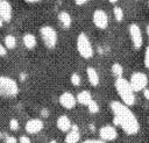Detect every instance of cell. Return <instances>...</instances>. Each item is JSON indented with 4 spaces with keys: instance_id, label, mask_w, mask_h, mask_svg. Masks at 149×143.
<instances>
[{
    "instance_id": "obj_25",
    "label": "cell",
    "mask_w": 149,
    "mask_h": 143,
    "mask_svg": "<svg viewBox=\"0 0 149 143\" xmlns=\"http://www.w3.org/2000/svg\"><path fill=\"white\" fill-rule=\"evenodd\" d=\"M144 66L149 69V45L147 47L146 52H144Z\"/></svg>"
},
{
    "instance_id": "obj_26",
    "label": "cell",
    "mask_w": 149,
    "mask_h": 143,
    "mask_svg": "<svg viewBox=\"0 0 149 143\" xmlns=\"http://www.w3.org/2000/svg\"><path fill=\"white\" fill-rule=\"evenodd\" d=\"M5 143H19V141L14 136H7L5 140Z\"/></svg>"
},
{
    "instance_id": "obj_35",
    "label": "cell",
    "mask_w": 149,
    "mask_h": 143,
    "mask_svg": "<svg viewBox=\"0 0 149 143\" xmlns=\"http://www.w3.org/2000/svg\"><path fill=\"white\" fill-rule=\"evenodd\" d=\"M146 31H147V35H148V38H149V24L147 26V28H146Z\"/></svg>"
},
{
    "instance_id": "obj_32",
    "label": "cell",
    "mask_w": 149,
    "mask_h": 143,
    "mask_svg": "<svg viewBox=\"0 0 149 143\" xmlns=\"http://www.w3.org/2000/svg\"><path fill=\"white\" fill-rule=\"evenodd\" d=\"M41 115H42V116H44V117H47V116L49 115V110H48V109H45V108H43V109L41 110Z\"/></svg>"
},
{
    "instance_id": "obj_19",
    "label": "cell",
    "mask_w": 149,
    "mask_h": 143,
    "mask_svg": "<svg viewBox=\"0 0 149 143\" xmlns=\"http://www.w3.org/2000/svg\"><path fill=\"white\" fill-rule=\"evenodd\" d=\"M17 44V41H16V37L12 34H8L3 37V45L6 47V49H14Z\"/></svg>"
},
{
    "instance_id": "obj_7",
    "label": "cell",
    "mask_w": 149,
    "mask_h": 143,
    "mask_svg": "<svg viewBox=\"0 0 149 143\" xmlns=\"http://www.w3.org/2000/svg\"><path fill=\"white\" fill-rule=\"evenodd\" d=\"M128 33H129V37L133 47L135 49H140L143 44V37H142V31L140 27L136 23H130L128 27Z\"/></svg>"
},
{
    "instance_id": "obj_29",
    "label": "cell",
    "mask_w": 149,
    "mask_h": 143,
    "mask_svg": "<svg viewBox=\"0 0 149 143\" xmlns=\"http://www.w3.org/2000/svg\"><path fill=\"white\" fill-rule=\"evenodd\" d=\"M81 143H106V142L102 141V140H86Z\"/></svg>"
},
{
    "instance_id": "obj_4",
    "label": "cell",
    "mask_w": 149,
    "mask_h": 143,
    "mask_svg": "<svg viewBox=\"0 0 149 143\" xmlns=\"http://www.w3.org/2000/svg\"><path fill=\"white\" fill-rule=\"evenodd\" d=\"M76 47H77L78 53H79L83 58H85V59L91 58V57L93 56V53H94L92 43H91L88 36H87L85 33H80V34L77 36Z\"/></svg>"
},
{
    "instance_id": "obj_27",
    "label": "cell",
    "mask_w": 149,
    "mask_h": 143,
    "mask_svg": "<svg viewBox=\"0 0 149 143\" xmlns=\"http://www.w3.org/2000/svg\"><path fill=\"white\" fill-rule=\"evenodd\" d=\"M19 143H31V141H30V138L28 137V136H21L20 138H19Z\"/></svg>"
},
{
    "instance_id": "obj_17",
    "label": "cell",
    "mask_w": 149,
    "mask_h": 143,
    "mask_svg": "<svg viewBox=\"0 0 149 143\" xmlns=\"http://www.w3.org/2000/svg\"><path fill=\"white\" fill-rule=\"evenodd\" d=\"M22 42H23V45H24L27 49H29V50L34 49V48L36 47V44H37V41H36L35 35H33V34H30V33H27V34L23 35Z\"/></svg>"
},
{
    "instance_id": "obj_38",
    "label": "cell",
    "mask_w": 149,
    "mask_h": 143,
    "mask_svg": "<svg viewBox=\"0 0 149 143\" xmlns=\"http://www.w3.org/2000/svg\"><path fill=\"white\" fill-rule=\"evenodd\" d=\"M48 143H57V141H55V140H51V141H49Z\"/></svg>"
},
{
    "instance_id": "obj_39",
    "label": "cell",
    "mask_w": 149,
    "mask_h": 143,
    "mask_svg": "<svg viewBox=\"0 0 149 143\" xmlns=\"http://www.w3.org/2000/svg\"><path fill=\"white\" fill-rule=\"evenodd\" d=\"M1 135H2V133H1V130H0V138H1Z\"/></svg>"
},
{
    "instance_id": "obj_36",
    "label": "cell",
    "mask_w": 149,
    "mask_h": 143,
    "mask_svg": "<svg viewBox=\"0 0 149 143\" xmlns=\"http://www.w3.org/2000/svg\"><path fill=\"white\" fill-rule=\"evenodd\" d=\"M108 2H111V3H116L118 0H108Z\"/></svg>"
},
{
    "instance_id": "obj_14",
    "label": "cell",
    "mask_w": 149,
    "mask_h": 143,
    "mask_svg": "<svg viewBox=\"0 0 149 143\" xmlns=\"http://www.w3.org/2000/svg\"><path fill=\"white\" fill-rule=\"evenodd\" d=\"M56 126H57V128L61 131H64L65 133V131H69L71 129L72 123H71V120L66 115H61L57 119V121H56Z\"/></svg>"
},
{
    "instance_id": "obj_31",
    "label": "cell",
    "mask_w": 149,
    "mask_h": 143,
    "mask_svg": "<svg viewBox=\"0 0 149 143\" xmlns=\"http://www.w3.org/2000/svg\"><path fill=\"white\" fill-rule=\"evenodd\" d=\"M142 92H143V95H144V98H146L147 100H149V90L146 87V88H144Z\"/></svg>"
},
{
    "instance_id": "obj_10",
    "label": "cell",
    "mask_w": 149,
    "mask_h": 143,
    "mask_svg": "<svg viewBox=\"0 0 149 143\" xmlns=\"http://www.w3.org/2000/svg\"><path fill=\"white\" fill-rule=\"evenodd\" d=\"M58 101L62 105V107H64L65 109H72V108H74V106L77 103L76 96L71 92H63L59 95Z\"/></svg>"
},
{
    "instance_id": "obj_34",
    "label": "cell",
    "mask_w": 149,
    "mask_h": 143,
    "mask_svg": "<svg viewBox=\"0 0 149 143\" xmlns=\"http://www.w3.org/2000/svg\"><path fill=\"white\" fill-rule=\"evenodd\" d=\"M20 79L21 80H26V73H21L20 74Z\"/></svg>"
},
{
    "instance_id": "obj_6",
    "label": "cell",
    "mask_w": 149,
    "mask_h": 143,
    "mask_svg": "<svg viewBox=\"0 0 149 143\" xmlns=\"http://www.w3.org/2000/svg\"><path fill=\"white\" fill-rule=\"evenodd\" d=\"M130 84V87L134 92L143 91L148 85V77L143 72H134L130 76V79L128 80Z\"/></svg>"
},
{
    "instance_id": "obj_12",
    "label": "cell",
    "mask_w": 149,
    "mask_h": 143,
    "mask_svg": "<svg viewBox=\"0 0 149 143\" xmlns=\"http://www.w3.org/2000/svg\"><path fill=\"white\" fill-rule=\"evenodd\" d=\"M13 16V8L8 0H0V19L3 22H9Z\"/></svg>"
},
{
    "instance_id": "obj_9",
    "label": "cell",
    "mask_w": 149,
    "mask_h": 143,
    "mask_svg": "<svg viewBox=\"0 0 149 143\" xmlns=\"http://www.w3.org/2000/svg\"><path fill=\"white\" fill-rule=\"evenodd\" d=\"M99 136H100V140H102L105 142L114 141L118 137V131H116L115 127L106 124V126H102L99 129Z\"/></svg>"
},
{
    "instance_id": "obj_16",
    "label": "cell",
    "mask_w": 149,
    "mask_h": 143,
    "mask_svg": "<svg viewBox=\"0 0 149 143\" xmlns=\"http://www.w3.org/2000/svg\"><path fill=\"white\" fill-rule=\"evenodd\" d=\"M58 21L61 22V24L64 27V28H70L71 27V23H72V17L71 15L69 14V12L66 10H61L58 13Z\"/></svg>"
},
{
    "instance_id": "obj_3",
    "label": "cell",
    "mask_w": 149,
    "mask_h": 143,
    "mask_svg": "<svg viewBox=\"0 0 149 143\" xmlns=\"http://www.w3.org/2000/svg\"><path fill=\"white\" fill-rule=\"evenodd\" d=\"M19 93L17 83L7 76H0V96L14 98Z\"/></svg>"
},
{
    "instance_id": "obj_5",
    "label": "cell",
    "mask_w": 149,
    "mask_h": 143,
    "mask_svg": "<svg viewBox=\"0 0 149 143\" xmlns=\"http://www.w3.org/2000/svg\"><path fill=\"white\" fill-rule=\"evenodd\" d=\"M40 35H41V38H42V41L47 48L54 49L57 45L58 35H57V31L54 27L48 26V24L42 26L40 28Z\"/></svg>"
},
{
    "instance_id": "obj_8",
    "label": "cell",
    "mask_w": 149,
    "mask_h": 143,
    "mask_svg": "<svg viewBox=\"0 0 149 143\" xmlns=\"http://www.w3.org/2000/svg\"><path fill=\"white\" fill-rule=\"evenodd\" d=\"M92 21L99 29H106L108 26V15L102 9H95L92 14Z\"/></svg>"
},
{
    "instance_id": "obj_11",
    "label": "cell",
    "mask_w": 149,
    "mask_h": 143,
    "mask_svg": "<svg viewBox=\"0 0 149 143\" xmlns=\"http://www.w3.org/2000/svg\"><path fill=\"white\" fill-rule=\"evenodd\" d=\"M44 127V123L41 119H30L26 122L24 124V129L28 134H31V135H35L37 133H40Z\"/></svg>"
},
{
    "instance_id": "obj_28",
    "label": "cell",
    "mask_w": 149,
    "mask_h": 143,
    "mask_svg": "<svg viewBox=\"0 0 149 143\" xmlns=\"http://www.w3.org/2000/svg\"><path fill=\"white\" fill-rule=\"evenodd\" d=\"M6 55H7V49H6V47L0 43V57H3V56H6Z\"/></svg>"
},
{
    "instance_id": "obj_2",
    "label": "cell",
    "mask_w": 149,
    "mask_h": 143,
    "mask_svg": "<svg viewBox=\"0 0 149 143\" xmlns=\"http://www.w3.org/2000/svg\"><path fill=\"white\" fill-rule=\"evenodd\" d=\"M114 86H115L116 93L119 94V96L121 99V102H123L128 107H130L135 103V92L130 87V84L127 79H125L123 77L116 78Z\"/></svg>"
},
{
    "instance_id": "obj_24",
    "label": "cell",
    "mask_w": 149,
    "mask_h": 143,
    "mask_svg": "<svg viewBox=\"0 0 149 143\" xmlns=\"http://www.w3.org/2000/svg\"><path fill=\"white\" fill-rule=\"evenodd\" d=\"M8 124H9V129H10L12 131H17L19 128H20V122H19V120L15 119V117L10 119Z\"/></svg>"
},
{
    "instance_id": "obj_18",
    "label": "cell",
    "mask_w": 149,
    "mask_h": 143,
    "mask_svg": "<svg viewBox=\"0 0 149 143\" xmlns=\"http://www.w3.org/2000/svg\"><path fill=\"white\" fill-rule=\"evenodd\" d=\"M76 99H77V102H79L80 105L87 106V105H88V102L92 100V94H91V92H90V91L84 90V91H80V92L77 94Z\"/></svg>"
},
{
    "instance_id": "obj_20",
    "label": "cell",
    "mask_w": 149,
    "mask_h": 143,
    "mask_svg": "<svg viewBox=\"0 0 149 143\" xmlns=\"http://www.w3.org/2000/svg\"><path fill=\"white\" fill-rule=\"evenodd\" d=\"M111 70H112L113 76L116 77V78H120V77H122V74H123V67H122V65L119 64V63H114V64H112Z\"/></svg>"
},
{
    "instance_id": "obj_13",
    "label": "cell",
    "mask_w": 149,
    "mask_h": 143,
    "mask_svg": "<svg viewBox=\"0 0 149 143\" xmlns=\"http://www.w3.org/2000/svg\"><path fill=\"white\" fill-rule=\"evenodd\" d=\"M80 138V133H79V128L77 124H72L71 129L68 131V134L65 135V143H78Z\"/></svg>"
},
{
    "instance_id": "obj_15",
    "label": "cell",
    "mask_w": 149,
    "mask_h": 143,
    "mask_svg": "<svg viewBox=\"0 0 149 143\" xmlns=\"http://www.w3.org/2000/svg\"><path fill=\"white\" fill-rule=\"evenodd\" d=\"M86 76H87V79H88V83L92 85V86H98L99 85V74L97 72V70L93 67V66H87L86 67Z\"/></svg>"
},
{
    "instance_id": "obj_37",
    "label": "cell",
    "mask_w": 149,
    "mask_h": 143,
    "mask_svg": "<svg viewBox=\"0 0 149 143\" xmlns=\"http://www.w3.org/2000/svg\"><path fill=\"white\" fill-rule=\"evenodd\" d=\"M2 26H3V20L0 19V27H2Z\"/></svg>"
},
{
    "instance_id": "obj_21",
    "label": "cell",
    "mask_w": 149,
    "mask_h": 143,
    "mask_svg": "<svg viewBox=\"0 0 149 143\" xmlns=\"http://www.w3.org/2000/svg\"><path fill=\"white\" fill-rule=\"evenodd\" d=\"M113 14H114V19L118 21V22H121L123 20V10L121 7L119 6H114L113 8Z\"/></svg>"
},
{
    "instance_id": "obj_30",
    "label": "cell",
    "mask_w": 149,
    "mask_h": 143,
    "mask_svg": "<svg viewBox=\"0 0 149 143\" xmlns=\"http://www.w3.org/2000/svg\"><path fill=\"white\" fill-rule=\"evenodd\" d=\"M87 1H88V0H74V3H76L77 6H83V5H85Z\"/></svg>"
},
{
    "instance_id": "obj_40",
    "label": "cell",
    "mask_w": 149,
    "mask_h": 143,
    "mask_svg": "<svg viewBox=\"0 0 149 143\" xmlns=\"http://www.w3.org/2000/svg\"><path fill=\"white\" fill-rule=\"evenodd\" d=\"M148 7H149V0H148Z\"/></svg>"
},
{
    "instance_id": "obj_1",
    "label": "cell",
    "mask_w": 149,
    "mask_h": 143,
    "mask_svg": "<svg viewBox=\"0 0 149 143\" xmlns=\"http://www.w3.org/2000/svg\"><path fill=\"white\" fill-rule=\"evenodd\" d=\"M111 110L114 115L113 117L114 126H119L127 135H135L139 131L140 129L139 121L128 106H126L121 101L113 100L111 102Z\"/></svg>"
},
{
    "instance_id": "obj_23",
    "label": "cell",
    "mask_w": 149,
    "mask_h": 143,
    "mask_svg": "<svg viewBox=\"0 0 149 143\" xmlns=\"http://www.w3.org/2000/svg\"><path fill=\"white\" fill-rule=\"evenodd\" d=\"M70 81L73 86H79L80 83H81V79H80V76L77 73V72H73L70 77Z\"/></svg>"
},
{
    "instance_id": "obj_33",
    "label": "cell",
    "mask_w": 149,
    "mask_h": 143,
    "mask_svg": "<svg viewBox=\"0 0 149 143\" xmlns=\"http://www.w3.org/2000/svg\"><path fill=\"white\" fill-rule=\"evenodd\" d=\"M27 3H37V2H40V1H42V0H24Z\"/></svg>"
},
{
    "instance_id": "obj_22",
    "label": "cell",
    "mask_w": 149,
    "mask_h": 143,
    "mask_svg": "<svg viewBox=\"0 0 149 143\" xmlns=\"http://www.w3.org/2000/svg\"><path fill=\"white\" fill-rule=\"evenodd\" d=\"M87 109H88V112L90 113H92V114H95V113H98L99 112V105H98V102L95 101V100H91L90 102H88V105H87Z\"/></svg>"
}]
</instances>
